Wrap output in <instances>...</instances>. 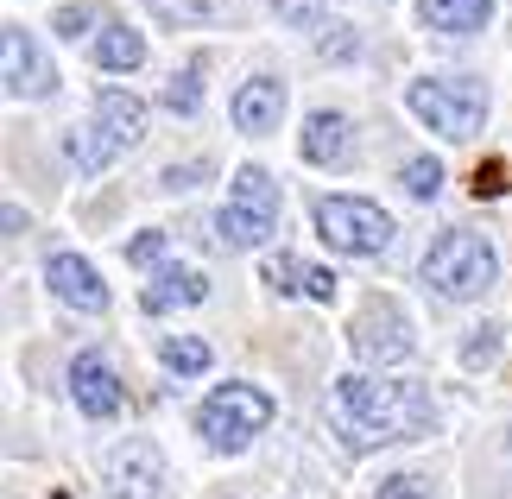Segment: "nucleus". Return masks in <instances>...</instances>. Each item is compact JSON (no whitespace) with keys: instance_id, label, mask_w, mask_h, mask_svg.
I'll list each match as a JSON object with an SVG mask.
<instances>
[{"instance_id":"f257e3e1","label":"nucleus","mask_w":512,"mask_h":499,"mask_svg":"<svg viewBox=\"0 0 512 499\" xmlns=\"http://www.w3.org/2000/svg\"><path fill=\"white\" fill-rule=\"evenodd\" d=\"M430 392L405 386V379H367V373H342L336 379V430L354 449L373 443H411L430 430Z\"/></svg>"},{"instance_id":"f03ea898","label":"nucleus","mask_w":512,"mask_h":499,"mask_svg":"<svg viewBox=\"0 0 512 499\" xmlns=\"http://www.w3.org/2000/svg\"><path fill=\"white\" fill-rule=\"evenodd\" d=\"M140 133H146V102L140 95H127V89H102L95 95V121L83 133H70V165L76 171H102L108 158H121L127 146H140Z\"/></svg>"},{"instance_id":"7ed1b4c3","label":"nucleus","mask_w":512,"mask_h":499,"mask_svg":"<svg viewBox=\"0 0 512 499\" xmlns=\"http://www.w3.org/2000/svg\"><path fill=\"white\" fill-rule=\"evenodd\" d=\"M405 108L443 139H475L487 121V89L468 83V76H418L405 89Z\"/></svg>"},{"instance_id":"20e7f679","label":"nucleus","mask_w":512,"mask_h":499,"mask_svg":"<svg viewBox=\"0 0 512 499\" xmlns=\"http://www.w3.org/2000/svg\"><path fill=\"white\" fill-rule=\"evenodd\" d=\"M494 272H500L494 247H487L481 234H468V228H449L443 241L424 253V285H437L443 297H481L494 285Z\"/></svg>"},{"instance_id":"39448f33","label":"nucleus","mask_w":512,"mask_h":499,"mask_svg":"<svg viewBox=\"0 0 512 499\" xmlns=\"http://www.w3.org/2000/svg\"><path fill=\"white\" fill-rule=\"evenodd\" d=\"M266 424H272V398L260 386H241V379H234V386H215L203 405H196V430H203L215 449H247Z\"/></svg>"},{"instance_id":"423d86ee","label":"nucleus","mask_w":512,"mask_h":499,"mask_svg":"<svg viewBox=\"0 0 512 499\" xmlns=\"http://www.w3.org/2000/svg\"><path fill=\"white\" fill-rule=\"evenodd\" d=\"M222 241L228 247H260L272 228H279V184L260 171V165H241L228 184V203H222Z\"/></svg>"},{"instance_id":"0eeeda50","label":"nucleus","mask_w":512,"mask_h":499,"mask_svg":"<svg viewBox=\"0 0 512 499\" xmlns=\"http://www.w3.org/2000/svg\"><path fill=\"white\" fill-rule=\"evenodd\" d=\"M317 234L336 253L373 259V253L392 247V215L380 203H361V196H323V203H317Z\"/></svg>"},{"instance_id":"6e6552de","label":"nucleus","mask_w":512,"mask_h":499,"mask_svg":"<svg viewBox=\"0 0 512 499\" xmlns=\"http://www.w3.org/2000/svg\"><path fill=\"white\" fill-rule=\"evenodd\" d=\"M354 354H361L367 367H399V361H411V323H405V310L392 304V297H373V304L354 316Z\"/></svg>"},{"instance_id":"1a4fd4ad","label":"nucleus","mask_w":512,"mask_h":499,"mask_svg":"<svg viewBox=\"0 0 512 499\" xmlns=\"http://www.w3.org/2000/svg\"><path fill=\"white\" fill-rule=\"evenodd\" d=\"M0 76H7V95L13 102H38V95H51L57 89V76H51V64H45V51L32 45V32L26 26H7L0 32Z\"/></svg>"},{"instance_id":"9d476101","label":"nucleus","mask_w":512,"mask_h":499,"mask_svg":"<svg viewBox=\"0 0 512 499\" xmlns=\"http://www.w3.org/2000/svg\"><path fill=\"white\" fill-rule=\"evenodd\" d=\"M70 398L83 417H114L121 411V379H114L108 354H76L70 361Z\"/></svg>"},{"instance_id":"9b49d317","label":"nucleus","mask_w":512,"mask_h":499,"mask_svg":"<svg viewBox=\"0 0 512 499\" xmlns=\"http://www.w3.org/2000/svg\"><path fill=\"white\" fill-rule=\"evenodd\" d=\"M45 278H51V291L64 297L70 310H83V316L108 310V285H102V272H95L89 259H76V253H51V259H45Z\"/></svg>"},{"instance_id":"f8f14e48","label":"nucleus","mask_w":512,"mask_h":499,"mask_svg":"<svg viewBox=\"0 0 512 499\" xmlns=\"http://www.w3.org/2000/svg\"><path fill=\"white\" fill-rule=\"evenodd\" d=\"M108 481H114V493H121V499H159V487H165V462H159V449H152V443H127V449H114Z\"/></svg>"},{"instance_id":"ddd939ff","label":"nucleus","mask_w":512,"mask_h":499,"mask_svg":"<svg viewBox=\"0 0 512 499\" xmlns=\"http://www.w3.org/2000/svg\"><path fill=\"white\" fill-rule=\"evenodd\" d=\"M285 114V83L279 76H247L241 89H234V127L241 133H272Z\"/></svg>"},{"instance_id":"4468645a","label":"nucleus","mask_w":512,"mask_h":499,"mask_svg":"<svg viewBox=\"0 0 512 499\" xmlns=\"http://www.w3.org/2000/svg\"><path fill=\"white\" fill-rule=\"evenodd\" d=\"M418 19L430 32H449V38H468L494 19V0H418Z\"/></svg>"},{"instance_id":"2eb2a0df","label":"nucleus","mask_w":512,"mask_h":499,"mask_svg":"<svg viewBox=\"0 0 512 499\" xmlns=\"http://www.w3.org/2000/svg\"><path fill=\"white\" fill-rule=\"evenodd\" d=\"M348 152H354L348 114L317 108V114H310V127H304V158H310V165H348Z\"/></svg>"},{"instance_id":"dca6fc26","label":"nucleus","mask_w":512,"mask_h":499,"mask_svg":"<svg viewBox=\"0 0 512 499\" xmlns=\"http://www.w3.org/2000/svg\"><path fill=\"white\" fill-rule=\"evenodd\" d=\"M209 297V278L203 272H159L146 285V310L165 316V310H184V304H203Z\"/></svg>"},{"instance_id":"f3484780","label":"nucleus","mask_w":512,"mask_h":499,"mask_svg":"<svg viewBox=\"0 0 512 499\" xmlns=\"http://www.w3.org/2000/svg\"><path fill=\"white\" fill-rule=\"evenodd\" d=\"M95 64L102 70H140L146 64V38L127 32V26H102V38H95Z\"/></svg>"},{"instance_id":"a211bd4d","label":"nucleus","mask_w":512,"mask_h":499,"mask_svg":"<svg viewBox=\"0 0 512 499\" xmlns=\"http://www.w3.org/2000/svg\"><path fill=\"white\" fill-rule=\"evenodd\" d=\"M159 19L171 26H209V19H228V0H146Z\"/></svg>"},{"instance_id":"6ab92c4d","label":"nucleus","mask_w":512,"mask_h":499,"mask_svg":"<svg viewBox=\"0 0 512 499\" xmlns=\"http://www.w3.org/2000/svg\"><path fill=\"white\" fill-rule=\"evenodd\" d=\"M165 108L171 114H196V108H203V64H184L171 76V83H165Z\"/></svg>"},{"instance_id":"aec40b11","label":"nucleus","mask_w":512,"mask_h":499,"mask_svg":"<svg viewBox=\"0 0 512 499\" xmlns=\"http://www.w3.org/2000/svg\"><path fill=\"white\" fill-rule=\"evenodd\" d=\"M165 367L171 373H209V342H196V335H171V342H165Z\"/></svg>"},{"instance_id":"412c9836","label":"nucleus","mask_w":512,"mask_h":499,"mask_svg":"<svg viewBox=\"0 0 512 499\" xmlns=\"http://www.w3.org/2000/svg\"><path fill=\"white\" fill-rule=\"evenodd\" d=\"M405 190L418 196V203H430V196L443 190V165H437V158H411V165H405Z\"/></svg>"},{"instance_id":"4be33fe9","label":"nucleus","mask_w":512,"mask_h":499,"mask_svg":"<svg viewBox=\"0 0 512 499\" xmlns=\"http://www.w3.org/2000/svg\"><path fill=\"white\" fill-rule=\"evenodd\" d=\"M373 499H437V487H430L424 474H386Z\"/></svg>"},{"instance_id":"5701e85b","label":"nucleus","mask_w":512,"mask_h":499,"mask_svg":"<svg viewBox=\"0 0 512 499\" xmlns=\"http://www.w3.org/2000/svg\"><path fill=\"white\" fill-rule=\"evenodd\" d=\"M304 278H310V266H298L291 253L266 259V285H272V291H304Z\"/></svg>"},{"instance_id":"b1692460","label":"nucleus","mask_w":512,"mask_h":499,"mask_svg":"<svg viewBox=\"0 0 512 499\" xmlns=\"http://www.w3.org/2000/svg\"><path fill=\"white\" fill-rule=\"evenodd\" d=\"M127 259H133V266H159V259H165V234L146 228L140 241H127Z\"/></svg>"},{"instance_id":"393cba45","label":"nucleus","mask_w":512,"mask_h":499,"mask_svg":"<svg viewBox=\"0 0 512 499\" xmlns=\"http://www.w3.org/2000/svg\"><path fill=\"white\" fill-rule=\"evenodd\" d=\"M272 7H279L291 26H317L323 19V0H272Z\"/></svg>"},{"instance_id":"a878e982","label":"nucleus","mask_w":512,"mask_h":499,"mask_svg":"<svg viewBox=\"0 0 512 499\" xmlns=\"http://www.w3.org/2000/svg\"><path fill=\"white\" fill-rule=\"evenodd\" d=\"M336 285H342L336 272H317V266H310V278H304V297H317V304H329V297H336Z\"/></svg>"},{"instance_id":"bb28decb","label":"nucleus","mask_w":512,"mask_h":499,"mask_svg":"<svg viewBox=\"0 0 512 499\" xmlns=\"http://www.w3.org/2000/svg\"><path fill=\"white\" fill-rule=\"evenodd\" d=\"M89 19H95L89 7H57V19H51V26H57V32H64V38H76V32H83V26H89Z\"/></svg>"},{"instance_id":"cd10ccee","label":"nucleus","mask_w":512,"mask_h":499,"mask_svg":"<svg viewBox=\"0 0 512 499\" xmlns=\"http://www.w3.org/2000/svg\"><path fill=\"white\" fill-rule=\"evenodd\" d=\"M462 361L468 367H481V361H494V329H475V342L462 348Z\"/></svg>"},{"instance_id":"c85d7f7f","label":"nucleus","mask_w":512,"mask_h":499,"mask_svg":"<svg viewBox=\"0 0 512 499\" xmlns=\"http://www.w3.org/2000/svg\"><path fill=\"white\" fill-rule=\"evenodd\" d=\"M203 171H209V165H184V171L171 165V171L159 177V184H165V190H190V184H196V177H203Z\"/></svg>"}]
</instances>
